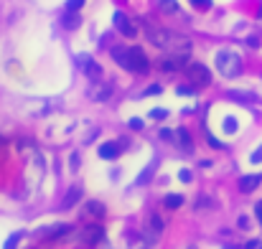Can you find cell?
Instances as JSON below:
<instances>
[{"instance_id":"30","label":"cell","mask_w":262,"mask_h":249,"mask_svg":"<svg viewBox=\"0 0 262 249\" xmlns=\"http://www.w3.org/2000/svg\"><path fill=\"white\" fill-rule=\"evenodd\" d=\"M166 115H168L166 109H153V112H150V117H153V120H163Z\"/></svg>"},{"instance_id":"23","label":"cell","mask_w":262,"mask_h":249,"mask_svg":"<svg viewBox=\"0 0 262 249\" xmlns=\"http://www.w3.org/2000/svg\"><path fill=\"white\" fill-rule=\"evenodd\" d=\"M84 0H66V10H79Z\"/></svg>"},{"instance_id":"11","label":"cell","mask_w":262,"mask_h":249,"mask_svg":"<svg viewBox=\"0 0 262 249\" xmlns=\"http://www.w3.org/2000/svg\"><path fill=\"white\" fill-rule=\"evenodd\" d=\"M120 153H122L120 142H102L99 145V158H102V160H117Z\"/></svg>"},{"instance_id":"2","label":"cell","mask_w":262,"mask_h":249,"mask_svg":"<svg viewBox=\"0 0 262 249\" xmlns=\"http://www.w3.org/2000/svg\"><path fill=\"white\" fill-rule=\"evenodd\" d=\"M216 71L226 79L239 76V71H242V59H239V53L232 51V49H222L216 53Z\"/></svg>"},{"instance_id":"5","label":"cell","mask_w":262,"mask_h":249,"mask_svg":"<svg viewBox=\"0 0 262 249\" xmlns=\"http://www.w3.org/2000/svg\"><path fill=\"white\" fill-rule=\"evenodd\" d=\"M107 239V231H105V226L102 224H89L84 226V231H82V244L87 247H97Z\"/></svg>"},{"instance_id":"27","label":"cell","mask_w":262,"mask_h":249,"mask_svg":"<svg viewBox=\"0 0 262 249\" xmlns=\"http://www.w3.org/2000/svg\"><path fill=\"white\" fill-rule=\"evenodd\" d=\"M20 236H23V234H20V231H16V234H13V236H10V239L5 242V247H16V244L20 242Z\"/></svg>"},{"instance_id":"21","label":"cell","mask_w":262,"mask_h":249,"mask_svg":"<svg viewBox=\"0 0 262 249\" xmlns=\"http://www.w3.org/2000/svg\"><path fill=\"white\" fill-rule=\"evenodd\" d=\"M206 142L211 145V148H216V150H222V148H224V142H219V140H216L211 132H206Z\"/></svg>"},{"instance_id":"6","label":"cell","mask_w":262,"mask_h":249,"mask_svg":"<svg viewBox=\"0 0 262 249\" xmlns=\"http://www.w3.org/2000/svg\"><path fill=\"white\" fill-rule=\"evenodd\" d=\"M72 231H74L72 224H54V226H46V229L38 231V239L41 242H56V239H61V236L72 234Z\"/></svg>"},{"instance_id":"15","label":"cell","mask_w":262,"mask_h":249,"mask_svg":"<svg viewBox=\"0 0 262 249\" xmlns=\"http://www.w3.org/2000/svg\"><path fill=\"white\" fill-rule=\"evenodd\" d=\"M82 64H84V71H87V76L97 82L99 74H102V66H99V64H94L92 59H89V56H87V59H82Z\"/></svg>"},{"instance_id":"35","label":"cell","mask_w":262,"mask_h":249,"mask_svg":"<svg viewBox=\"0 0 262 249\" xmlns=\"http://www.w3.org/2000/svg\"><path fill=\"white\" fill-rule=\"evenodd\" d=\"M255 213H257V219H260V224H262V201L255 206Z\"/></svg>"},{"instance_id":"9","label":"cell","mask_w":262,"mask_h":249,"mask_svg":"<svg viewBox=\"0 0 262 249\" xmlns=\"http://www.w3.org/2000/svg\"><path fill=\"white\" fill-rule=\"evenodd\" d=\"M84 216H92V219H105L107 216V206L102 201H94V198H89L84 201Z\"/></svg>"},{"instance_id":"12","label":"cell","mask_w":262,"mask_h":249,"mask_svg":"<svg viewBox=\"0 0 262 249\" xmlns=\"http://www.w3.org/2000/svg\"><path fill=\"white\" fill-rule=\"evenodd\" d=\"M163 216H158V213H150V216L145 219V231L148 236H161L163 234Z\"/></svg>"},{"instance_id":"26","label":"cell","mask_w":262,"mask_h":249,"mask_svg":"<svg viewBox=\"0 0 262 249\" xmlns=\"http://www.w3.org/2000/svg\"><path fill=\"white\" fill-rule=\"evenodd\" d=\"M193 8H211V0H191Z\"/></svg>"},{"instance_id":"19","label":"cell","mask_w":262,"mask_h":249,"mask_svg":"<svg viewBox=\"0 0 262 249\" xmlns=\"http://www.w3.org/2000/svg\"><path fill=\"white\" fill-rule=\"evenodd\" d=\"M178 142H181L184 150H193V140H191V135L186 130H178Z\"/></svg>"},{"instance_id":"3","label":"cell","mask_w":262,"mask_h":249,"mask_svg":"<svg viewBox=\"0 0 262 249\" xmlns=\"http://www.w3.org/2000/svg\"><path fill=\"white\" fill-rule=\"evenodd\" d=\"M145 36H148V41H150L153 46H158V49L166 51L173 33L166 31V28H161V26H155V23H148V20H145Z\"/></svg>"},{"instance_id":"37","label":"cell","mask_w":262,"mask_h":249,"mask_svg":"<svg viewBox=\"0 0 262 249\" xmlns=\"http://www.w3.org/2000/svg\"><path fill=\"white\" fill-rule=\"evenodd\" d=\"M0 142H3V138H0Z\"/></svg>"},{"instance_id":"13","label":"cell","mask_w":262,"mask_h":249,"mask_svg":"<svg viewBox=\"0 0 262 249\" xmlns=\"http://www.w3.org/2000/svg\"><path fill=\"white\" fill-rule=\"evenodd\" d=\"M110 94H112V89L107 87V84H92V89H89V97H92L94 102H107L110 99Z\"/></svg>"},{"instance_id":"17","label":"cell","mask_w":262,"mask_h":249,"mask_svg":"<svg viewBox=\"0 0 262 249\" xmlns=\"http://www.w3.org/2000/svg\"><path fill=\"white\" fill-rule=\"evenodd\" d=\"M163 206L170 209V211H173V209H181V206H184V196H181V194H168V196L163 198Z\"/></svg>"},{"instance_id":"4","label":"cell","mask_w":262,"mask_h":249,"mask_svg":"<svg viewBox=\"0 0 262 249\" xmlns=\"http://www.w3.org/2000/svg\"><path fill=\"white\" fill-rule=\"evenodd\" d=\"M188 56H191V53H168V56H163V59L158 61V66H161L163 74L178 71V69H184V66L188 64Z\"/></svg>"},{"instance_id":"34","label":"cell","mask_w":262,"mask_h":249,"mask_svg":"<svg viewBox=\"0 0 262 249\" xmlns=\"http://www.w3.org/2000/svg\"><path fill=\"white\" fill-rule=\"evenodd\" d=\"M76 168H79V155L74 153V155H72V171H76Z\"/></svg>"},{"instance_id":"25","label":"cell","mask_w":262,"mask_h":249,"mask_svg":"<svg viewBox=\"0 0 262 249\" xmlns=\"http://www.w3.org/2000/svg\"><path fill=\"white\" fill-rule=\"evenodd\" d=\"M161 92H163V89L158 87V84H153V87H148V89H145L143 94H148V97H153V94H161Z\"/></svg>"},{"instance_id":"33","label":"cell","mask_w":262,"mask_h":249,"mask_svg":"<svg viewBox=\"0 0 262 249\" xmlns=\"http://www.w3.org/2000/svg\"><path fill=\"white\" fill-rule=\"evenodd\" d=\"M239 229H249V219L247 216H239Z\"/></svg>"},{"instance_id":"24","label":"cell","mask_w":262,"mask_h":249,"mask_svg":"<svg viewBox=\"0 0 262 249\" xmlns=\"http://www.w3.org/2000/svg\"><path fill=\"white\" fill-rule=\"evenodd\" d=\"M155 165V163H153ZM153 165L150 168H145V171H143V176L138 178V183H145V180H150V173H153Z\"/></svg>"},{"instance_id":"16","label":"cell","mask_w":262,"mask_h":249,"mask_svg":"<svg viewBox=\"0 0 262 249\" xmlns=\"http://www.w3.org/2000/svg\"><path fill=\"white\" fill-rule=\"evenodd\" d=\"M82 198V186H72L69 194H66V201H64V209H72L74 203Z\"/></svg>"},{"instance_id":"10","label":"cell","mask_w":262,"mask_h":249,"mask_svg":"<svg viewBox=\"0 0 262 249\" xmlns=\"http://www.w3.org/2000/svg\"><path fill=\"white\" fill-rule=\"evenodd\" d=\"M262 183V173H247L239 178V191L242 194H252V191Z\"/></svg>"},{"instance_id":"7","label":"cell","mask_w":262,"mask_h":249,"mask_svg":"<svg viewBox=\"0 0 262 249\" xmlns=\"http://www.w3.org/2000/svg\"><path fill=\"white\" fill-rule=\"evenodd\" d=\"M188 82L193 84V87H206L209 82H211V71L206 69L204 64H188Z\"/></svg>"},{"instance_id":"32","label":"cell","mask_w":262,"mask_h":249,"mask_svg":"<svg viewBox=\"0 0 262 249\" xmlns=\"http://www.w3.org/2000/svg\"><path fill=\"white\" fill-rule=\"evenodd\" d=\"M252 163H262V145L255 150V155H252Z\"/></svg>"},{"instance_id":"14","label":"cell","mask_w":262,"mask_h":249,"mask_svg":"<svg viewBox=\"0 0 262 249\" xmlns=\"http://www.w3.org/2000/svg\"><path fill=\"white\" fill-rule=\"evenodd\" d=\"M61 23H64L66 31H74V28L82 26V16H79L76 10H66V16L61 18Z\"/></svg>"},{"instance_id":"29","label":"cell","mask_w":262,"mask_h":249,"mask_svg":"<svg viewBox=\"0 0 262 249\" xmlns=\"http://www.w3.org/2000/svg\"><path fill=\"white\" fill-rule=\"evenodd\" d=\"M178 176H181V180H184V183H188V180H191V178H193V173H191V171H188V168H184V171H181V173H178Z\"/></svg>"},{"instance_id":"28","label":"cell","mask_w":262,"mask_h":249,"mask_svg":"<svg viewBox=\"0 0 262 249\" xmlns=\"http://www.w3.org/2000/svg\"><path fill=\"white\" fill-rule=\"evenodd\" d=\"M161 140H168V142H173V140H176V135L170 132V130H161Z\"/></svg>"},{"instance_id":"22","label":"cell","mask_w":262,"mask_h":249,"mask_svg":"<svg viewBox=\"0 0 262 249\" xmlns=\"http://www.w3.org/2000/svg\"><path fill=\"white\" fill-rule=\"evenodd\" d=\"M128 124H130V130H143V124H145V122H143L140 117H132Z\"/></svg>"},{"instance_id":"1","label":"cell","mask_w":262,"mask_h":249,"mask_svg":"<svg viewBox=\"0 0 262 249\" xmlns=\"http://www.w3.org/2000/svg\"><path fill=\"white\" fill-rule=\"evenodd\" d=\"M112 59H115L125 71H132V74H145L150 69V61L148 56L143 53V49L132 46V49H122V46H115L112 49Z\"/></svg>"},{"instance_id":"31","label":"cell","mask_w":262,"mask_h":249,"mask_svg":"<svg viewBox=\"0 0 262 249\" xmlns=\"http://www.w3.org/2000/svg\"><path fill=\"white\" fill-rule=\"evenodd\" d=\"M178 94H181V97H188V94H193V84H191V87H178Z\"/></svg>"},{"instance_id":"18","label":"cell","mask_w":262,"mask_h":249,"mask_svg":"<svg viewBox=\"0 0 262 249\" xmlns=\"http://www.w3.org/2000/svg\"><path fill=\"white\" fill-rule=\"evenodd\" d=\"M155 3H158V8H161L163 13H168V16L178 13V0H155Z\"/></svg>"},{"instance_id":"8","label":"cell","mask_w":262,"mask_h":249,"mask_svg":"<svg viewBox=\"0 0 262 249\" xmlns=\"http://www.w3.org/2000/svg\"><path fill=\"white\" fill-rule=\"evenodd\" d=\"M115 28L122 33V36H128V38H132V36H138V28H135V23L122 13V10H115Z\"/></svg>"},{"instance_id":"36","label":"cell","mask_w":262,"mask_h":249,"mask_svg":"<svg viewBox=\"0 0 262 249\" xmlns=\"http://www.w3.org/2000/svg\"><path fill=\"white\" fill-rule=\"evenodd\" d=\"M247 247H252V249H257V247H262V242H260V239H252V242H247Z\"/></svg>"},{"instance_id":"20","label":"cell","mask_w":262,"mask_h":249,"mask_svg":"<svg viewBox=\"0 0 262 249\" xmlns=\"http://www.w3.org/2000/svg\"><path fill=\"white\" fill-rule=\"evenodd\" d=\"M224 132H226V135L237 132V120H234V117H226V120H224Z\"/></svg>"}]
</instances>
